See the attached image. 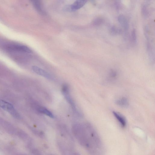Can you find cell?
<instances>
[{
    "instance_id": "cell-1",
    "label": "cell",
    "mask_w": 155,
    "mask_h": 155,
    "mask_svg": "<svg viewBox=\"0 0 155 155\" xmlns=\"http://www.w3.org/2000/svg\"><path fill=\"white\" fill-rule=\"evenodd\" d=\"M73 135L79 143L91 155L94 148L91 138L85 125L77 124L73 125L72 128Z\"/></svg>"
},
{
    "instance_id": "cell-2",
    "label": "cell",
    "mask_w": 155,
    "mask_h": 155,
    "mask_svg": "<svg viewBox=\"0 0 155 155\" xmlns=\"http://www.w3.org/2000/svg\"><path fill=\"white\" fill-rule=\"evenodd\" d=\"M60 135L63 138L67 145L72 148L74 145V141L72 135L66 127L61 126L59 128Z\"/></svg>"
},
{
    "instance_id": "cell-3",
    "label": "cell",
    "mask_w": 155,
    "mask_h": 155,
    "mask_svg": "<svg viewBox=\"0 0 155 155\" xmlns=\"http://www.w3.org/2000/svg\"><path fill=\"white\" fill-rule=\"evenodd\" d=\"M0 107L9 113L12 116L19 118L20 116L14 107L10 103L0 99Z\"/></svg>"
},
{
    "instance_id": "cell-4",
    "label": "cell",
    "mask_w": 155,
    "mask_h": 155,
    "mask_svg": "<svg viewBox=\"0 0 155 155\" xmlns=\"http://www.w3.org/2000/svg\"><path fill=\"white\" fill-rule=\"evenodd\" d=\"M6 48L12 51L20 52L26 53H31V51L27 46L20 45L10 44L6 46Z\"/></svg>"
},
{
    "instance_id": "cell-5",
    "label": "cell",
    "mask_w": 155,
    "mask_h": 155,
    "mask_svg": "<svg viewBox=\"0 0 155 155\" xmlns=\"http://www.w3.org/2000/svg\"><path fill=\"white\" fill-rule=\"evenodd\" d=\"M62 91L66 100L71 105L73 110H76L75 105L70 95L69 88L67 84H64L62 86Z\"/></svg>"
},
{
    "instance_id": "cell-6",
    "label": "cell",
    "mask_w": 155,
    "mask_h": 155,
    "mask_svg": "<svg viewBox=\"0 0 155 155\" xmlns=\"http://www.w3.org/2000/svg\"><path fill=\"white\" fill-rule=\"evenodd\" d=\"M32 70L36 74L48 79H51L52 77L51 74L48 72L41 68L33 66L32 67Z\"/></svg>"
},
{
    "instance_id": "cell-7",
    "label": "cell",
    "mask_w": 155,
    "mask_h": 155,
    "mask_svg": "<svg viewBox=\"0 0 155 155\" xmlns=\"http://www.w3.org/2000/svg\"><path fill=\"white\" fill-rule=\"evenodd\" d=\"M87 1L83 0H78L75 1L71 5L70 7L71 11H74L78 9L86 3Z\"/></svg>"
},
{
    "instance_id": "cell-8",
    "label": "cell",
    "mask_w": 155,
    "mask_h": 155,
    "mask_svg": "<svg viewBox=\"0 0 155 155\" xmlns=\"http://www.w3.org/2000/svg\"><path fill=\"white\" fill-rule=\"evenodd\" d=\"M113 113L117 120L122 127H125L126 125V121L125 118L120 114L114 111Z\"/></svg>"
},
{
    "instance_id": "cell-9",
    "label": "cell",
    "mask_w": 155,
    "mask_h": 155,
    "mask_svg": "<svg viewBox=\"0 0 155 155\" xmlns=\"http://www.w3.org/2000/svg\"><path fill=\"white\" fill-rule=\"evenodd\" d=\"M115 103L120 107L125 108L127 107L129 104L128 99L124 97L117 100Z\"/></svg>"
},
{
    "instance_id": "cell-10",
    "label": "cell",
    "mask_w": 155,
    "mask_h": 155,
    "mask_svg": "<svg viewBox=\"0 0 155 155\" xmlns=\"http://www.w3.org/2000/svg\"><path fill=\"white\" fill-rule=\"evenodd\" d=\"M118 20L122 26L125 29H127L128 24L127 20L125 17L122 15L118 16Z\"/></svg>"
},
{
    "instance_id": "cell-11",
    "label": "cell",
    "mask_w": 155,
    "mask_h": 155,
    "mask_svg": "<svg viewBox=\"0 0 155 155\" xmlns=\"http://www.w3.org/2000/svg\"><path fill=\"white\" fill-rule=\"evenodd\" d=\"M38 110L40 112L42 113L49 117L53 118L54 116L53 114L47 108L41 107H39L38 109Z\"/></svg>"
},
{
    "instance_id": "cell-12",
    "label": "cell",
    "mask_w": 155,
    "mask_h": 155,
    "mask_svg": "<svg viewBox=\"0 0 155 155\" xmlns=\"http://www.w3.org/2000/svg\"><path fill=\"white\" fill-rule=\"evenodd\" d=\"M33 5L36 9L39 12H43V11L41 6V3L39 1H32Z\"/></svg>"
},
{
    "instance_id": "cell-13",
    "label": "cell",
    "mask_w": 155,
    "mask_h": 155,
    "mask_svg": "<svg viewBox=\"0 0 155 155\" xmlns=\"http://www.w3.org/2000/svg\"><path fill=\"white\" fill-rule=\"evenodd\" d=\"M31 148V152L33 155H42L41 152L37 148L33 147Z\"/></svg>"
},
{
    "instance_id": "cell-14",
    "label": "cell",
    "mask_w": 155,
    "mask_h": 155,
    "mask_svg": "<svg viewBox=\"0 0 155 155\" xmlns=\"http://www.w3.org/2000/svg\"><path fill=\"white\" fill-rule=\"evenodd\" d=\"M131 38L132 41L133 42H135L136 40V31L134 29H133L132 30L131 35Z\"/></svg>"
},
{
    "instance_id": "cell-15",
    "label": "cell",
    "mask_w": 155,
    "mask_h": 155,
    "mask_svg": "<svg viewBox=\"0 0 155 155\" xmlns=\"http://www.w3.org/2000/svg\"><path fill=\"white\" fill-rule=\"evenodd\" d=\"M103 22V20L101 18H98L95 20L94 21V24L96 25H99Z\"/></svg>"
},
{
    "instance_id": "cell-16",
    "label": "cell",
    "mask_w": 155,
    "mask_h": 155,
    "mask_svg": "<svg viewBox=\"0 0 155 155\" xmlns=\"http://www.w3.org/2000/svg\"><path fill=\"white\" fill-rule=\"evenodd\" d=\"M117 76L116 73L114 71H111L110 73V76L112 78H114Z\"/></svg>"
},
{
    "instance_id": "cell-17",
    "label": "cell",
    "mask_w": 155,
    "mask_h": 155,
    "mask_svg": "<svg viewBox=\"0 0 155 155\" xmlns=\"http://www.w3.org/2000/svg\"><path fill=\"white\" fill-rule=\"evenodd\" d=\"M142 12L143 14L145 15L147 12V9L146 7L144 5H143L142 7Z\"/></svg>"
},
{
    "instance_id": "cell-18",
    "label": "cell",
    "mask_w": 155,
    "mask_h": 155,
    "mask_svg": "<svg viewBox=\"0 0 155 155\" xmlns=\"http://www.w3.org/2000/svg\"><path fill=\"white\" fill-rule=\"evenodd\" d=\"M72 155H81L79 153L73 151Z\"/></svg>"
},
{
    "instance_id": "cell-19",
    "label": "cell",
    "mask_w": 155,
    "mask_h": 155,
    "mask_svg": "<svg viewBox=\"0 0 155 155\" xmlns=\"http://www.w3.org/2000/svg\"><path fill=\"white\" fill-rule=\"evenodd\" d=\"M50 155H53V154H50Z\"/></svg>"
}]
</instances>
